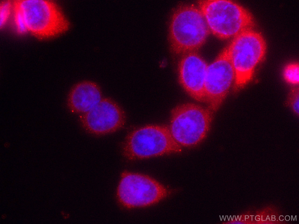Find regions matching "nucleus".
<instances>
[{"label": "nucleus", "instance_id": "nucleus-16", "mask_svg": "<svg viewBox=\"0 0 299 224\" xmlns=\"http://www.w3.org/2000/svg\"><path fill=\"white\" fill-rule=\"evenodd\" d=\"M6 217V216L5 215H3L2 216L1 218L3 219H5Z\"/></svg>", "mask_w": 299, "mask_h": 224}, {"label": "nucleus", "instance_id": "nucleus-3", "mask_svg": "<svg viewBox=\"0 0 299 224\" xmlns=\"http://www.w3.org/2000/svg\"><path fill=\"white\" fill-rule=\"evenodd\" d=\"M181 147L176 142L169 127L150 125L134 130L127 136L122 147L124 156L131 160L178 153Z\"/></svg>", "mask_w": 299, "mask_h": 224}, {"label": "nucleus", "instance_id": "nucleus-10", "mask_svg": "<svg viewBox=\"0 0 299 224\" xmlns=\"http://www.w3.org/2000/svg\"><path fill=\"white\" fill-rule=\"evenodd\" d=\"M208 65L194 52L184 54L178 66L179 82L188 94L194 99L205 103L204 85Z\"/></svg>", "mask_w": 299, "mask_h": 224}, {"label": "nucleus", "instance_id": "nucleus-8", "mask_svg": "<svg viewBox=\"0 0 299 224\" xmlns=\"http://www.w3.org/2000/svg\"><path fill=\"white\" fill-rule=\"evenodd\" d=\"M235 78L234 70L227 47L208 65L204 90L205 103L214 112L225 100Z\"/></svg>", "mask_w": 299, "mask_h": 224}, {"label": "nucleus", "instance_id": "nucleus-2", "mask_svg": "<svg viewBox=\"0 0 299 224\" xmlns=\"http://www.w3.org/2000/svg\"><path fill=\"white\" fill-rule=\"evenodd\" d=\"M169 29L171 48L177 54L194 52L204 43L210 32L200 10L189 5L180 6L175 10Z\"/></svg>", "mask_w": 299, "mask_h": 224}, {"label": "nucleus", "instance_id": "nucleus-11", "mask_svg": "<svg viewBox=\"0 0 299 224\" xmlns=\"http://www.w3.org/2000/svg\"><path fill=\"white\" fill-rule=\"evenodd\" d=\"M102 98L101 90L97 83L83 81L75 84L70 89L67 104L72 112L82 114L93 108Z\"/></svg>", "mask_w": 299, "mask_h": 224}, {"label": "nucleus", "instance_id": "nucleus-12", "mask_svg": "<svg viewBox=\"0 0 299 224\" xmlns=\"http://www.w3.org/2000/svg\"><path fill=\"white\" fill-rule=\"evenodd\" d=\"M283 76L288 83L297 85L299 83V65L297 62H293L287 65L283 71Z\"/></svg>", "mask_w": 299, "mask_h": 224}, {"label": "nucleus", "instance_id": "nucleus-7", "mask_svg": "<svg viewBox=\"0 0 299 224\" xmlns=\"http://www.w3.org/2000/svg\"><path fill=\"white\" fill-rule=\"evenodd\" d=\"M21 12L27 29L33 34L45 36L66 30L68 23L53 3L46 0H20L14 3Z\"/></svg>", "mask_w": 299, "mask_h": 224}, {"label": "nucleus", "instance_id": "nucleus-15", "mask_svg": "<svg viewBox=\"0 0 299 224\" xmlns=\"http://www.w3.org/2000/svg\"><path fill=\"white\" fill-rule=\"evenodd\" d=\"M13 19L15 26L17 32L23 34L27 31V26L21 12L14 5Z\"/></svg>", "mask_w": 299, "mask_h": 224}, {"label": "nucleus", "instance_id": "nucleus-13", "mask_svg": "<svg viewBox=\"0 0 299 224\" xmlns=\"http://www.w3.org/2000/svg\"><path fill=\"white\" fill-rule=\"evenodd\" d=\"M286 105L293 114L298 118L299 113V89L298 87L292 88L290 92Z\"/></svg>", "mask_w": 299, "mask_h": 224}, {"label": "nucleus", "instance_id": "nucleus-5", "mask_svg": "<svg viewBox=\"0 0 299 224\" xmlns=\"http://www.w3.org/2000/svg\"><path fill=\"white\" fill-rule=\"evenodd\" d=\"M213 112L192 103L178 105L172 110L169 128L173 138L181 146H194L205 137Z\"/></svg>", "mask_w": 299, "mask_h": 224}, {"label": "nucleus", "instance_id": "nucleus-4", "mask_svg": "<svg viewBox=\"0 0 299 224\" xmlns=\"http://www.w3.org/2000/svg\"><path fill=\"white\" fill-rule=\"evenodd\" d=\"M227 48L235 73L234 89L237 90L252 79L255 68L265 57L266 42L260 33L251 29L234 37Z\"/></svg>", "mask_w": 299, "mask_h": 224}, {"label": "nucleus", "instance_id": "nucleus-14", "mask_svg": "<svg viewBox=\"0 0 299 224\" xmlns=\"http://www.w3.org/2000/svg\"><path fill=\"white\" fill-rule=\"evenodd\" d=\"M14 8V3L9 1L1 2L0 5V26L3 27L8 20Z\"/></svg>", "mask_w": 299, "mask_h": 224}, {"label": "nucleus", "instance_id": "nucleus-6", "mask_svg": "<svg viewBox=\"0 0 299 224\" xmlns=\"http://www.w3.org/2000/svg\"><path fill=\"white\" fill-rule=\"evenodd\" d=\"M171 192L169 188L150 176L125 171L121 174L116 196L120 205L131 209L155 204Z\"/></svg>", "mask_w": 299, "mask_h": 224}, {"label": "nucleus", "instance_id": "nucleus-1", "mask_svg": "<svg viewBox=\"0 0 299 224\" xmlns=\"http://www.w3.org/2000/svg\"><path fill=\"white\" fill-rule=\"evenodd\" d=\"M198 4L210 32L220 39L234 38L254 25L250 13L233 1L200 0Z\"/></svg>", "mask_w": 299, "mask_h": 224}, {"label": "nucleus", "instance_id": "nucleus-9", "mask_svg": "<svg viewBox=\"0 0 299 224\" xmlns=\"http://www.w3.org/2000/svg\"><path fill=\"white\" fill-rule=\"evenodd\" d=\"M123 110L112 99L102 98L89 111L80 117L81 123L88 132L103 135L115 132L122 128L125 122Z\"/></svg>", "mask_w": 299, "mask_h": 224}]
</instances>
